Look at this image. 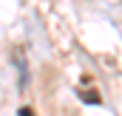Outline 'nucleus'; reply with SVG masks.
I'll use <instances>...</instances> for the list:
<instances>
[{"mask_svg": "<svg viewBox=\"0 0 122 116\" xmlns=\"http://www.w3.org/2000/svg\"><path fill=\"white\" fill-rule=\"evenodd\" d=\"M14 62H17V74H20V88H26L29 82V74H26V54H23V48H14Z\"/></svg>", "mask_w": 122, "mask_h": 116, "instance_id": "f257e3e1", "label": "nucleus"}]
</instances>
